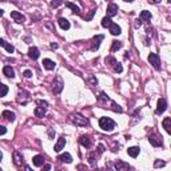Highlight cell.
<instances>
[{"mask_svg":"<svg viewBox=\"0 0 171 171\" xmlns=\"http://www.w3.org/2000/svg\"><path fill=\"white\" fill-rule=\"evenodd\" d=\"M32 163L36 167H42L43 165H44V158H43L42 155H35L33 156V159H32Z\"/></svg>","mask_w":171,"mask_h":171,"instance_id":"cell-18","label":"cell"},{"mask_svg":"<svg viewBox=\"0 0 171 171\" xmlns=\"http://www.w3.org/2000/svg\"><path fill=\"white\" fill-rule=\"evenodd\" d=\"M44 170H51V166H50V165H46V166H44Z\"/></svg>","mask_w":171,"mask_h":171,"instance_id":"cell-44","label":"cell"},{"mask_svg":"<svg viewBox=\"0 0 171 171\" xmlns=\"http://www.w3.org/2000/svg\"><path fill=\"white\" fill-rule=\"evenodd\" d=\"M63 3H64L63 0H52V2H51V7H53V8H58V7L62 5Z\"/></svg>","mask_w":171,"mask_h":171,"instance_id":"cell-33","label":"cell"},{"mask_svg":"<svg viewBox=\"0 0 171 171\" xmlns=\"http://www.w3.org/2000/svg\"><path fill=\"white\" fill-rule=\"evenodd\" d=\"M115 169L118 171H126V170H130V165L123 160H116L115 162Z\"/></svg>","mask_w":171,"mask_h":171,"instance_id":"cell-12","label":"cell"},{"mask_svg":"<svg viewBox=\"0 0 171 171\" xmlns=\"http://www.w3.org/2000/svg\"><path fill=\"white\" fill-rule=\"evenodd\" d=\"M3 15H4V11H3L2 8H0V16H3Z\"/></svg>","mask_w":171,"mask_h":171,"instance_id":"cell-45","label":"cell"},{"mask_svg":"<svg viewBox=\"0 0 171 171\" xmlns=\"http://www.w3.org/2000/svg\"><path fill=\"white\" fill-rule=\"evenodd\" d=\"M66 7H68V8L71 9V11H72L74 13H76V15H79V13H80V8H79L78 5H75V4H74V3L67 2V3H66Z\"/></svg>","mask_w":171,"mask_h":171,"instance_id":"cell-27","label":"cell"},{"mask_svg":"<svg viewBox=\"0 0 171 171\" xmlns=\"http://www.w3.org/2000/svg\"><path fill=\"white\" fill-rule=\"evenodd\" d=\"M98 100H99V103H102V104H104V106L107 104V103H110V106H111L110 108H111L112 111H115V112H122V111H123V110L120 108V107L116 104L115 102H112V100L110 99L104 92H100V95L98 96Z\"/></svg>","mask_w":171,"mask_h":171,"instance_id":"cell-1","label":"cell"},{"mask_svg":"<svg viewBox=\"0 0 171 171\" xmlns=\"http://www.w3.org/2000/svg\"><path fill=\"white\" fill-rule=\"evenodd\" d=\"M50 136H55V131H52V130H50Z\"/></svg>","mask_w":171,"mask_h":171,"instance_id":"cell-43","label":"cell"},{"mask_svg":"<svg viewBox=\"0 0 171 171\" xmlns=\"http://www.w3.org/2000/svg\"><path fill=\"white\" fill-rule=\"evenodd\" d=\"M139 147H130L128 150H127V152H128V155L131 156V158H136V156L139 155Z\"/></svg>","mask_w":171,"mask_h":171,"instance_id":"cell-26","label":"cell"},{"mask_svg":"<svg viewBox=\"0 0 171 171\" xmlns=\"http://www.w3.org/2000/svg\"><path fill=\"white\" fill-rule=\"evenodd\" d=\"M165 165H166L165 162H159V160H156V162H155V165H154V166H155V167H163Z\"/></svg>","mask_w":171,"mask_h":171,"instance_id":"cell-38","label":"cell"},{"mask_svg":"<svg viewBox=\"0 0 171 171\" xmlns=\"http://www.w3.org/2000/svg\"><path fill=\"white\" fill-rule=\"evenodd\" d=\"M58 23H59L60 28H62V29H66V31H67V29H70V27H71V26H70V22H68L67 19H64V18H60V19L58 20Z\"/></svg>","mask_w":171,"mask_h":171,"instance_id":"cell-23","label":"cell"},{"mask_svg":"<svg viewBox=\"0 0 171 171\" xmlns=\"http://www.w3.org/2000/svg\"><path fill=\"white\" fill-rule=\"evenodd\" d=\"M104 39V36L103 35H98V36H95V38L92 39V51H95V50H98L99 48V46H100V42Z\"/></svg>","mask_w":171,"mask_h":171,"instance_id":"cell-14","label":"cell"},{"mask_svg":"<svg viewBox=\"0 0 171 171\" xmlns=\"http://www.w3.org/2000/svg\"><path fill=\"white\" fill-rule=\"evenodd\" d=\"M108 28H110V32H111L112 35H120V33H122V29H120V27H119L118 24H115V23H111Z\"/></svg>","mask_w":171,"mask_h":171,"instance_id":"cell-19","label":"cell"},{"mask_svg":"<svg viewBox=\"0 0 171 171\" xmlns=\"http://www.w3.org/2000/svg\"><path fill=\"white\" fill-rule=\"evenodd\" d=\"M125 2H128V3H132L134 0H125Z\"/></svg>","mask_w":171,"mask_h":171,"instance_id":"cell-48","label":"cell"},{"mask_svg":"<svg viewBox=\"0 0 171 171\" xmlns=\"http://www.w3.org/2000/svg\"><path fill=\"white\" fill-rule=\"evenodd\" d=\"M51 48L52 50H56V48H58V44H56V43H51Z\"/></svg>","mask_w":171,"mask_h":171,"instance_id":"cell-42","label":"cell"},{"mask_svg":"<svg viewBox=\"0 0 171 171\" xmlns=\"http://www.w3.org/2000/svg\"><path fill=\"white\" fill-rule=\"evenodd\" d=\"M66 143H67V142H66V138H64V136H60L59 140H58V143H56L55 147H53V150H55L56 152H60L63 149H64Z\"/></svg>","mask_w":171,"mask_h":171,"instance_id":"cell-11","label":"cell"},{"mask_svg":"<svg viewBox=\"0 0 171 171\" xmlns=\"http://www.w3.org/2000/svg\"><path fill=\"white\" fill-rule=\"evenodd\" d=\"M7 132V128L4 126H0V135H4V134Z\"/></svg>","mask_w":171,"mask_h":171,"instance_id":"cell-39","label":"cell"},{"mask_svg":"<svg viewBox=\"0 0 171 171\" xmlns=\"http://www.w3.org/2000/svg\"><path fill=\"white\" fill-rule=\"evenodd\" d=\"M70 122L74 123L75 126H79V127H86V126L90 125L88 119L84 118V116L80 115V114H78V112L71 114V115H70Z\"/></svg>","mask_w":171,"mask_h":171,"instance_id":"cell-2","label":"cell"},{"mask_svg":"<svg viewBox=\"0 0 171 171\" xmlns=\"http://www.w3.org/2000/svg\"><path fill=\"white\" fill-rule=\"evenodd\" d=\"M3 74H4L7 78H15V71H13V68L11 66H5L3 68Z\"/></svg>","mask_w":171,"mask_h":171,"instance_id":"cell-17","label":"cell"},{"mask_svg":"<svg viewBox=\"0 0 171 171\" xmlns=\"http://www.w3.org/2000/svg\"><path fill=\"white\" fill-rule=\"evenodd\" d=\"M167 2H169V3H171V0H167Z\"/></svg>","mask_w":171,"mask_h":171,"instance_id":"cell-49","label":"cell"},{"mask_svg":"<svg viewBox=\"0 0 171 171\" xmlns=\"http://www.w3.org/2000/svg\"><path fill=\"white\" fill-rule=\"evenodd\" d=\"M149 62H150V64H152V67L155 70H160V59H159V56L156 55V53H154L151 52L149 55Z\"/></svg>","mask_w":171,"mask_h":171,"instance_id":"cell-5","label":"cell"},{"mask_svg":"<svg viewBox=\"0 0 171 171\" xmlns=\"http://www.w3.org/2000/svg\"><path fill=\"white\" fill-rule=\"evenodd\" d=\"M114 71H115V72H119V74L122 72V71H123V67H122V64L116 62L115 64H114Z\"/></svg>","mask_w":171,"mask_h":171,"instance_id":"cell-34","label":"cell"},{"mask_svg":"<svg viewBox=\"0 0 171 171\" xmlns=\"http://www.w3.org/2000/svg\"><path fill=\"white\" fill-rule=\"evenodd\" d=\"M7 94H8V87L5 84H3V83H0V98H2V96H5Z\"/></svg>","mask_w":171,"mask_h":171,"instance_id":"cell-30","label":"cell"},{"mask_svg":"<svg viewBox=\"0 0 171 171\" xmlns=\"http://www.w3.org/2000/svg\"><path fill=\"white\" fill-rule=\"evenodd\" d=\"M166 108H167V102H166V99H163V98H160L158 100V106H156V114H163L166 111Z\"/></svg>","mask_w":171,"mask_h":171,"instance_id":"cell-9","label":"cell"},{"mask_svg":"<svg viewBox=\"0 0 171 171\" xmlns=\"http://www.w3.org/2000/svg\"><path fill=\"white\" fill-rule=\"evenodd\" d=\"M46 108H42V107H36L35 108V115L38 116V118H43V116L46 115Z\"/></svg>","mask_w":171,"mask_h":171,"instance_id":"cell-29","label":"cell"},{"mask_svg":"<svg viewBox=\"0 0 171 171\" xmlns=\"http://www.w3.org/2000/svg\"><path fill=\"white\" fill-rule=\"evenodd\" d=\"M2 116H3V118H4V119L9 120V122H13V120H15V112L8 111V110H5V111H3Z\"/></svg>","mask_w":171,"mask_h":171,"instance_id":"cell-21","label":"cell"},{"mask_svg":"<svg viewBox=\"0 0 171 171\" xmlns=\"http://www.w3.org/2000/svg\"><path fill=\"white\" fill-rule=\"evenodd\" d=\"M79 143L82 145L83 147H86V149H90V147L92 146V140L90 138L88 135H82L79 138Z\"/></svg>","mask_w":171,"mask_h":171,"instance_id":"cell-7","label":"cell"},{"mask_svg":"<svg viewBox=\"0 0 171 171\" xmlns=\"http://www.w3.org/2000/svg\"><path fill=\"white\" fill-rule=\"evenodd\" d=\"M116 13H118V5L114 4V3L108 4V7H107V16H108V18H112Z\"/></svg>","mask_w":171,"mask_h":171,"instance_id":"cell-10","label":"cell"},{"mask_svg":"<svg viewBox=\"0 0 171 171\" xmlns=\"http://www.w3.org/2000/svg\"><path fill=\"white\" fill-rule=\"evenodd\" d=\"M150 143L154 146V147H159V146H162L163 143H162V136H158V135H155V134H152V135H150Z\"/></svg>","mask_w":171,"mask_h":171,"instance_id":"cell-8","label":"cell"},{"mask_svg":"<svg viewBox=\"0 0 171 171\" xmlns=\"http://www.w3.org/2000/svg\"><path fill=\"white\" fill-rule=\"evenodd\" d=\"M43 67L46 70H48V71H51V70L55 68V62L51 59H43Z\"/></svg>","mask_w":171,"mask_h":171,"instance_id":"cell-16","label":"cell"},{"mask_svg":"<svg viewBox=\"0 0 171 171\" xmlns=\"http://www.w3.org/2000/svg\"><path fill=\"white\" fill-rule=\"evenodd\" d=\"M103 151H104V146H103V145H99V146H98V154H102Z\"/></svg>","mask_w":171,"mask_h":171,"instance_id":"cell-40","label":"cell"},{"mask_svg":"<svg viewBox=\"0 0 171 171\" xmlns=\"http://www.w3.org/2000/svg\"><path fill=\"white\" fill-rule=\"evenodd\" d=\"M28 56L31 58L32 60H36L40 56V53H39V50L36 48V47H31V48L28 50Z\"/></svg>","mask_w":171,"mask_h":171,"instance_id":"cell-15","label":"cell"},{"mask_svg":"<svg viewBox=\"0 0 171 171\" xmlns=\"http://www.w3.org/2000/svg\"><path fill=\"white\" fill-rule=\"evenodd\" d=\"M99 126L104 131H112L115 128V122L111 118H100L99 119Z\"/></svg>","mask_w":171,"mask_h":171,"instance_id":"cell-3","label":"cell"},{"mask_svg":"<svg viewBox=\"0 0 171 171\" xmlns=\"http://www.w3.org/2000/svg\"><path fill=\"white\" fill-rule=\"evenodd\" d=\"M28 102H29V94L27 92L26 90L19 91V94H18V103H20V104H23V106H26Z\"/></svg>","mask_w":171,"mask_h":171,"instance_id":"cell-6","label":"cell"},{"mask_svg":"<svg viewBox=\"0 0 171 171\" xmlns=\"http://www.w3.org/2000/svg\"><path fill=\"white\" fill-rule=\"evenodd\" d=\"M3 159V154H2V151H0V160Z\"/></svg>","mask_w":171,"mask_h":171,"instance_id":"cell-47","label":"cell"},{"mask_svg":"<svg viewBox=\"0 0 171 171\" xmlns=\"http://www.w3.org/2000/svg\"><path fill=\"white\" fill-rule=\"evenodd\" d=\"M31 76H32V72L29 71V70H27V71H24V78L28 79V78H31Z\"/></svg>","mask_w":171,"mask_h":171,"instance_id":"cell-37","label":"cell"},{"mask_svg":"<svg viewBox=\"0 0 171 171\" xmlns=\"http://www.w3.org/2000/svg\"><path fill=\"white\" fill-rule=\"evenodd\" d=\"M38 106L42 107V108H48V103L46 102V100H38Z\"/></svg>","mask_w":171,"mask_h":171,"instance_id":"cell-35","label":"cell"},{"mask_svg":"<svg viewBox=\"0 0 171 171\" xmlns=\"http://www.w3.org/2000/svg\"><path fill=\"white\" fill-rule=\"evenodd\" d=\"M151 19V13L150 11H142L140 12V20H150Z\"/></svg>","mask_w":171,"mask_h":171,"instance_id":"cell-31","label":"cell"},{"mask_svg":"<svg viewBox=\"0 0 171 171\" xmlns=\"http://www.w3.org/2000/svg\"><path fill=\"white\" fill-rule=\"evenodd\" d=\"M95 155H96V152H91L88 155V160H90V163H91L92 166L95 165Z\"/></svg>","mask_w":171,"mask_h":171,"instance_id":"cell-36","label":"cell"},{"mask_svg":"<svg viewBox=\"0 0 171 171\" xmlns=\"http://www.w3.org/2000/svg\"><path fill=\"white\" fill-rule=\"evenodd\" d=\"M151 2H152V3H159L160 0H151Z\"/></svg>","mask_w":171,"mask_h":171,"instance_id":"cell-46","label":"cell"},{"mask_svg":"<svg viewBox=\"0 0 171 171\" xmlns=\"http://www.w3.org/2000/svg\"><path fill=\"white\" fill-rule=\"evenodd\" d=\"M58 159L62 160V162H66V163H71L72 162V156L70 155L68 152H64V154H62V155H59Z\"/></svg>","mask_w":171,"mask_h":171,"instance_id":"cell-25","label":"cell"},{"mask_svg":"<svg viewBox=\"0 0 171 171\" xmlns=\"http://www.w3.org/2000/svg\"><path fill=\"white\" fill-rule=\"evenodd\" d=\"M162 126H163V128L166 130L167 134H171V118H165L163 119Z\"/></svg>","mask_w":171,"mask_h":171,"instance_id":"cell-22","label":"cell"},{"mask_svg":"<svg viewBox=\"0 0 171 171\" xmlns=\"http://www.w3.org/2000/svg\"><path fill=\"white\" fill-rule=\"evenodd\" d=\"M13 162H15L16 166H22L23 165V156L19 151H15L13 152Z\"/></svg>","mask_w":171,"mask_h":171,"instance_id":"cell-20","label":"cell"},{"mask_svg":"<svg viewBox=\"0 0 171 171\" xmlns=\"http://www.w3.org/2000/svg\"><path fill=\"white\" fill-rule=\"evenodd\" d=\"M63 87H64V83H63V80L62 78H55L53 79V82H52V90H53V92L55 94H60L62 92V90H63Z\"/></svg>","mask_w":171,"mask_h":171,"instance_id":"cell-4","label":"cell"},{"mask_svg":"<svg viewBox=\"0 0 171 171\" xmlns=\"http://www.w3.org/2000/svg\"><path fill=\"white\" fill-rule=\"evenodd\" d=\"M0 47H4V48L8 51L9 53H12L13 51H15V48H13V46H11L9 43H7L4 39H0Z\"/></svg>","mask_w":171,"mask_h":171,"instance_id":"cell-24","label":"cell"},{"mask_svg":"<svg viewBox=\"0 0 171 171\" xmlns=\"http://www.w3.org/2000/svg\"><path fill=\"white\" fill-rule=\"evenodd\" d=\"M0 171H2V169H0Z\"/></svg>","mask_w":171,"mask_h":171,"instance_id":"cell-50","label":"cell"},{"mask_svg":"<svg viewBox=\"0 0 171 171\" xmlns=\"http://www.w3.org/2000/svg\"><path fill=\"white\" fill-rule=\"evenodd\" d=\"M122 42H118V40H114L112 42V46H111V52H115V51H118V50L122 48Z\"/></svg>","mask_w":171,"mask_h":171,"instance_id":"cell-28","label":"cell"},{"mask_svg":"<svg viewBox=\"0 0 171 171\" xmlns=\"http://www.w3.org/2000/svg\"><path fill=\"white\" fill-rule=\"evenodd\" d=\"M94 13H95V9H92V11L90 12V15L86 18V20H91V19H92V16H94Z\"/></svg>","mask_w":171,"mask_h":171,"instance_id":"cell-41","label":"cell"},{"mask_svg":"<svg viewBox=\"0 0 171 171\" xmlns=\"http://www.w3.org/2000/svg\"><path fill=\"white\" fill-rule=\"evenodd\" d=\"M112 23V20L110 18H103L102 19V27H104V28H107V27H110V24Z\"/></svg>","mask_w":171,"mask_h":171,"instance_id":"cell-32","label":"cell"},{"mask_svg":"<svg viewBox=\"0 0 171 171\" xmlns=\"http://www.w3.org/2000/svg\"><path fill=\"white\" fill-rule=\"evenodd\" d=\"M11 18L15 20L16 23H23V22H26V18L22 15L20 12H18V11H12L11 12Z\"/></svg>","mask_w":171,"mask_h":171,"instance_id":"cell-13","label":"cell"}]
</instances>
